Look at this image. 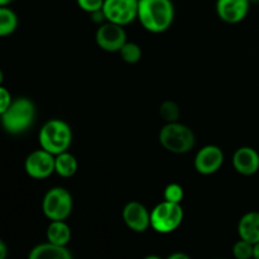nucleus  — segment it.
I'll return each mask as SVG.
<instances>
[{
  "mask_svg": "<svg viewBox=\"0 0 259 259\" xmlns=\"http://www.w3.org/2000/svg\"><path fill=\"white\" fill-rule=\"evenodd\" d=\"M175 19L172 0H139L138 20L151 33L166 32Z\"/></svg>",
  "mask_w": 259,
  "mask_h": 259,
  "instance_id": "f257e3e1",
  "label": "nucleus"
},
{
  "mask_svg": "<svg viewBox=\"0 0 259 259\" xmlns=\"http://www.w3.org/2000/svg\"><path fill=\"white\" fill-rule=\"evenodd\" d=\"M2 124L10 134H22L33 125L35 119V106L28 98L13 100L9 108L0 114Z\"/></svg>",
  "mask_w": 259,
  "mask_h": 259,
  "instance_id": "f03ea898",
  "label": "nucleus"
},
{
  "mask_svg": "<svg viewBox=\"0 0 259 259\" xmlns=\"http://www.w3.org/2000/svg\"><path fill=\"white\" fill-rule=\"evenodd\" d=\"M38 141L40 148L57 156L70 148L72 143V129L61 119H51L40 128Z\"/></svg>",
  "mask_w": 259,
  "mask_h": 259,
  "instance_id": "7ed1b4c3",
  "label": "nucleus"
},
{
  "mask_svg": "<svg viewBox=\"0 0 259 259\" xmlns=\"http://www.w3.org/2000/svg\"><path fill=\"white\" fill-rule=\"evenodd\" d=\"M159 143L171 153L182 154L191 151L195 146V134L185 124L174 121L167 123L159 132Z\"/></svg>",
  "mask_w": 259,
  "mask_h": 259,
  "instance_id": "20e7f679",
  "label": "nucleus"
},
{
  "mask_svg": "<svg viewBox=\"0 0 259 259\" xmlns=\"http://www.w3.org/2000/svg\"><path fill=\"white\" fill-rule=\"evenodd\" d=\"M184 220L181 204L163 200L151 211V227L159 234H169L179 229Z\"/></svg>",
  "mask_w": 259,
  "mask_h": 259,
  "instance_id": "39448f33",
  "label": "nucleus"
},
{
  "mask_svg": "<svg viewBox=\"0 0 259 259\" xmlns=\"http://www.w3.org/2000/svg\"><path fill=\"white\" fill-rule=\"evenodd\" d=\"M73 209L72 195L63 187H53L46 192L42 201L43 214L51 220H66Z\"/></svg>",
  "mask_w": 259,
  "mask_h": 259,
  "instance_id": "423d86ee",
  "label": "nucleus"
},
{
  "mask_svg": "<svg viewBox=\"0 0 259 259\" xmlns=\"http://www.w3.org/2000/svg\"><path fill=\"white\" fill-rule=\"evenodd\" d=\"M139 0H105L103 13L108 22L126 25L138 19Z\"/></svg>",
  "mask_w": 259,
  "mask_h": 259,
  "instance_id": "0eeeda50",
  "label": "nucleus"
},
{
  "mask_svg": "<svg viewBox=\"0 0 259 259\" xmlns=\"http://www.w3.org/2000/svg\"><path fill=\"white\" fill-rule=\"evenodd\" d=\"M24 169L30 179H48L56 172V156L43 148L32 152L25 158Z\"/></svg>",
  "mask_w": 259,
  "mask_h": 259,
  "instance_id": "6e6552de",
  "label": "nucleus"
},
{
  "mask_svg": "<svg viewBox=\"0 0 259 259\" xmlns=\"http://www.w3.org/2000/svg\"><path fill=\"white\" fill-rule=\"evenodd\" d=\"M96 45L106 52H119L126 43V33L123 25L108 22L100 24L95 34Z\"/></svg>",
  "mask_w": 259,
  "mask_h": 259,
  "instance_id": "1a4fd4ad",
  "label": "nucleus"
},
{
  "mask_svg": "<svg viewBox=\"0 0 259 259\" xmlns=\"http://www.w3.org/2000/svg\"><path fill=\"white\" fill-rule=\"evenodd\" d=\"M224 163V153L220 147L214 144H207L202 147L195 156V168L199 174L212 175L219 171Z\"/></svg>",
  "mask_w": 259,
  "mask_h": 259,
  "instance_id": "9d476101",
  "label": "nucleus"
},
{
  "mask_svg": "<svg viewBox=\"0 0 259 259\" xmlns=\"http://www.w3.org/2000/svg\"><path fill=\"white\" fill-rule=\"evenodd\" d=\"M121 215L125 225L132 232L143 233L151 227V212L142 202H128L124 206Z\"/></svg>",
  "mask_w": 259,
  "mask_h": 259,
  "instance_id": "9b49d317",
  "label": "nucleus"
},
{
  "mask_svg": "<svg viewBox=\"0 0 259 259\" xmlns=\"http://www.w3.org/2000/svg\"><path fill=\"white\" fill-rule=\"evenodd\" d=\"M249 5V0H217V14L223 22L237 24L245 19Z\"/></svg>",
  "mask_w": 259,
  "mask_h": 259,
  "instance_id": "f8f14e48",
  "label": "nucleus"
},
{
  "mask_svg": "<svg viewBox=\"0 0 259 259\" xmlns=\"http://www.w3.org/2000/svg\"><path fill=\"white\" fill-rule=\"evenodd\" d=\"M233 166L238 174L252 176L259 169V153L252 147H240L234 152Z\"/></svg>",
  "mask_w": 259,
  "mask_h": 259,
  "instance_id": "ddd939ff",
  "label": "nucleus"
},
{
  "mask_svg": "<svg viewBox=\"0 0 259 259\" xmlns=\"http://www.w3.org/2000/svg\"><path fill=\"white\" fill-rule=\"evenodd\" d=\"M28 257L29 259H71L72 253L67 249V247L47 240V243H42L32 248Z\"/></svg>",
  "mask_w": 259,
  "mask_h": 259,
  "instance_id": "4468645a",
  "label": "nucleus"
},
{
  "mask_svg": "<svg viewBox=\"0 0 259 259\" xmlns=\"http://www.w3.org/2000/svg\"><path fill=\"white\" fill-rule=\"evenodd\" d=\"M238 234L248 242H259V211H249L240 218L238 223Z\"/></svg>",
  "mask_w": 259,
  "mask_h": 259,
  "instance_id": "2eb2a0df",
  "label": "nucleus"
},
{
  "mask_svg": "<svg viewBox=\"0 0 259 259\" xmlns=\"http://www.w3.org/2000/svg\"><path fill=\"white\" fill-rule=\"evenodd\" d=\"M46 237H47L48 242L67 247L71 237H72V233H71V228L66 223V220H51L50 225L46 230Z\"/></svg>",
  "mask_w": 259,
  "mask_h": 259,
  "instance_id": "dca6fc26",
  "label": "nucleus"
},
{
  "mask_svg": "<svg viewBox=\"0 0 259 259\" xmlns=\"http://www.w3.org/2000/svg\"><path fill=\"white\" fill-rule=\"evenodd\" d=\"M78 168V162L76 157L68 151L56 156V174L63 179H70L75 176Z\"/></svg>",
  "mask_w": 259,
  "mask_h": 259,
  "instance_id": "f3484780",
  "label": "nucleus"
},
{
  "mask_svg": "<svg viewBox=\"0 0 259 259\" xmlns=\"http://www.w3.org/2000/svg\"><path fill=\"white\" fill-rule=\"evenodd\" d=\"M18 28V17L10 8H0V35L7 37L13 34Z\"/></svg>",
  "mask_w": 259,
  "mask_h": 259,
  "instance_id": "a211bd4d",
  "label": "nucleus"
},
{
  "mask_svg": "<svg viewBox=\"0 0 259 259\" xmlns=\"http://www.w3.org/2000/svg\"><path fill=\"white\" fill-rule=\"evenodd\" d=\"M119 53H120L121 60L126 63H131V65L139 62L142 58V50L139 47V45H137L134 42H128V40L121 47Z\"/></svg>",
  "mask_w": 259,
  "mask_h": 259,
  "instance_id": "6ab92c4d",
  "label": "nucleus"
},
{
  "mask_svg": "<svg viewBox=\"0 0 259 259\" xmlns=\"http://www.w3.org/2000/svg\"><path fill=\"white\" fill-rule=\"evenodd\" d=\"M159 115L166 123H174L180 119V108L175 101L167 100L159 106Z\"/></svg>",
  "mask_w": 259,
  "mask_h": 259,
  "instance_id": "aec40b11",
  "label": "nucleus"
},
{
  "mask_svg": "<svg viewBox=\"0 0 259 259\" xmlns=\"http://www.w3.org/2000/svg\"><path fill=\"white\" fill-rule=\"evenodd\" d=\"M233 254L238 259H250L254 257V244L240 238L233 247Z\"/></svg>",
  "mask_w": 259,
  "mask_h": 259,
  "instance_id": "412c9836",
  "label": "nucleus"
},
{
  "mask_svg": "<svg viewBox=\"0 0 259 259\" xmlns=\"http://www.w3.org/2000/svg\"><path fill=\"white\" fill-rule=\"evenodd\" d=\"M185 196V191L184 187L179 184H169L167 185V187L164 189L163 192V197L164 200L171 202H176V204H181L182 200H184Z\"/></svg>",
  "mask_w": 259,
  "mask_h": 259,
  "instance_id": "4be33fe9",
  "label": "nucleus"
},
{
  "mask_svg": "<svg viewBox=\"0 0 259 259\" xmlns=\"http://www.w3.org/2000/svg\"><path fill=\"white\" fill-rule=\"evenodd\" d=\"M104 2L105 0H76L78 8L83 12L90 13V14L99 12V10H103Z\"/></svg>",
  "mask_w": 259,
  "mask_h": 259,
  "instance_id": "5701e85b",
  "label": "nucleus"
},
{
  "mask_svg": "<svg viewBox=\"0 0 259 259\" xmlns=\"http://www.w3.org/2000/svg\"><path fill=\"white\" fill-rule=\"evenodd\" d=\"M12 103L13 99L8 89L5 86H0V114L4 113Z\"/></svg>",
  "mask_w": 259,
  "mask_h": 259,
  "instance_id": "b1692460",
  "label": "nucleus"
},
{
  "mask_svg": "<svg viewBox=\"0 0 259 259\" xmlns=\"http://www.w3.org/2000/svg\"><path fill=\"white\" fill-rule=\"evenodd\" d=\"M8 254V247L4 240H0V259H5Z\"/></svg>",
  "mask_w": 259,
  "mask_h": 259,
  "instance_id": "393cba45",
  "label": "nucleus"
},
{
  "mask_svg": "<svg viewBox=\"0 0 259 259\" xmlns=\"http://www.w3.org/2000/svg\"><path fill=\"white\" fill-rule=\"evenodd\" d=\"M190 257L185 253L177 252V253H172V254L168 255V259H189Z\"/></svg>",
  "mask_w": 259,
  "mask_h": 259,
  "instance_id": "a878e982",
  "label": "nucleus"
},
{
  "mask_svg": "<svg viewBox=\"0 0 259 259\" xmlns=\"http://www.w3.org/2000/svg\"><path fill=\"white\" fill-rule=\"evenodd\" d=\"M255 259H259V242L254 244V257Z\"/></svg>",
  "mask_w": 259,
  "mask_h": 259,
  "instance_id": "bb28decb",
  "label": "nucleus"
},
{
  "mask_svg": "<svg viewBox=\"0 0 259 259\" xmlns=\"http://www.w3.org/2000/svg\"><path fill=\"white\" fill-rule=\"evenodd\" d=\"M12 2L13 0H0V5H2V7H7V5H9Z\"/></svg>",
  "mask_w": 259,
  "mask_h": 259,
  "instance_id": "cd10ccee",
  "label": "nucleus"
},
{
  "mask_svg": "<svg viewBox=\"0 0 259 259\" xmlns=\"http://www.w3.org/2000/svg\"><path fill=\"white\" fill-rule=\"evenodd\" d=\"M250 3H259V0H249Z\"/></svg>",
  "mask_w": 259,
  "mask_h": 259,
  "instance_id": "c85d7f7f",
  "label": "nucleus"
}]
</instances>
